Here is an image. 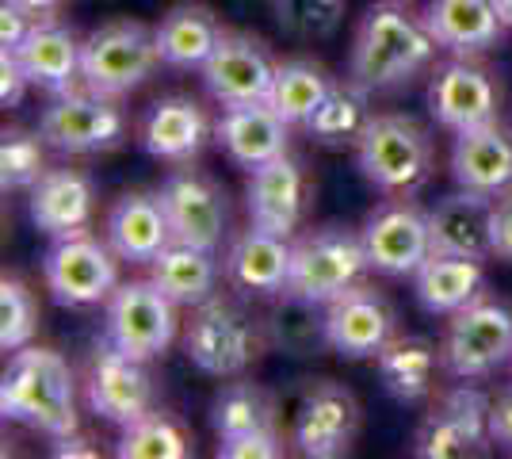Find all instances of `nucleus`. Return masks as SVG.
<instances>
[{
    "label": "nucleus",
    "mask_w": 512,
    "mask_h": 459,
    "mask_svg": "<svg viewBox=\"0 0 512 459\" xmlns=\"http://www.w3.org/2000/svg\"><path fill=\"white\" fill-rule=\"evenodd\" d=\"M436 50L440 43L432 39L425 16H417L402 0H379L363 12L356 27L348 77L367 92L402 88L436 66Z\"/></svg>",
    "instance_id": "1"
},
{
    "label": "nucleus",
    "mask_w": 512,
    "mask_h": 459,
    "mask_svg": "<svg viewBox=\"0 0 512 459\" xmlns=\"http://www.w3.org/2000/svg\"><path fill=\"white\" fill-rule=\"evenodd\" d=\"M0 414L50 440L77 433V379L62 352L39 345L12 352L0 375Z\"/></svg>",
    "instance_id": "2"
},
{
    "label": "nucleus",
    "mask_w": 512,
    "mask_h": 459,
    "mask_svg": "<svg viewBox=\"0 0 512 459\" xmlns=\"http://www.w3.org/2000/svg\"><path fill=\"white\" fill-rule=\"evenodd\" d=\"M356 165L371 188L390 199H413L436 169L432 134L402 111H379L356 142Z\"/></svg>",
    "instance_id": "3"
},
{
    "label": "nucleus",
    "mask_w": 512,
    "mask_h": 459,
    "mask_svg": "<svg viewBox=\"0 0 512 459\" xmlns=\"http://www.w3.org/2000/svg\"><path fill=\"white\" fill-rule=\"evenodd\" d=\"M371 272L367 245L360 230L344 226H321L306 230L291 241V276H287V295L302 303L329 306L348 287H356Z\"/></svg>",
    "instance_id": "4"
},
{
    "label": "nucleus",
    "mask_w": 512,
    "mask_h": 459,
    "mask_svg": "<svg viewBox=\"0 0 512 459\" xmlns=\"http://www.w3.org/2000/svg\"><path fill=\"white\" fill-rule=\"evenodd\" d=\"M161 62L157 35L142 20H107L81 43V81L88 92L123 100L150 81Z\"/></svg>",
    "instance_id": "5"
},
{
    "label": "nucleus",
    "mask_w": 512,
    "mask_h": 459,
    "mask_svg": "<svg viewBox=\"0 0 512 459\" xmlns=\"http://www.w3.org/2000/svg\"><path fill=\"white\" fill-rule=\"evenodd\" d=\"M264 333L237 303L211 295L192 306V322L184 329V352L195 368L211 379H237L253 368L264 352Z\"/></svg>",
    "instance_id": "6"
},
{
    "label": "nucleus",
    "mask_w": 512,
    "mask_h": 459,
    "mask_svg": "<svg viewBox=\"0 0 512 459\" xmlns=\"http://www.w3.org/2000/svg\"><path fill=\"white\" fill-rule=\"evenodd\" d=\"M444 372L459 383L490 379L512 360V310L490 295H474L463 310H455L440 341Z\"/></svg>",
    "instance_id": "7"
},
{
    "label": "nucleus",
    "mask_w": 512,
    "mask_h": 459,
    "mask_svg": "<svg viewBox=\"0 0 512 459\" xmlns=\"http://www.w3.org/2000/svg\"><path fill=\"white\" fill-rule=\"evenodd\" d=\"M39 134L50 150L69 153V157H88V153L115 150L127 138V111L119 100L73 88L54 96L39 115Z\"/></svg>",
    "instance_id": "8"
},
{
    "label": "nucleus",
    "mask_w": 512,
    "mask_h": 459,
    "mask_svg": "<svg viewBox=\"0 0 512 459\" xmlns=\"http://www.w3.org/2000/svg\"><path fill=\"white\" fill-rule=\"evenodd\" d=\"M176 303L161 287L146 280H127L107 299L104 337L134 360H157L176 341Z\"/></svg>",
    "instance_id": "9"
},
{
    "label": "nucleus",
    "mask_w": 512,
    "mask_h": 459,
    "mask_svg": "<svg viewBox=\"0 0 512 459\" xmlns=\"http://www.w3.org/2000/svg\"><path fill=\"white\" fill-rule=\"evenodd\" d=\"M43 280L54 303L73 306V310L107 303L111 291L119 287V257L107 245V238H92L88 230L65 234V238L50 241V249H46Z\"/></svg>",
    "instance_id": "10"
},
{
    "label": "nucleus",
    "mask_w": 512,
    "mask_h": 459,
    "mask_svg": "<svg viewBox=\"0 0 512 459\" xmlns=\"http://www.w3.org/2000/svg\"><path fill=\"white\" fill-rule=\"evenodd\" d=\"M490 402L478 387H455L432 402V410L413 433V456L421 459H467L482 456L493 444Z\"/></svg>",
    "instance_id": "11"
},
{
    "label": "nucleus",
    "mask_w": 512,
    "mask_h": 459,
    "mask_svg": "<svg viewBox=\"0 0 512 459\" xmlns=\"http://www.w3.org/2000/svg\"><path fill=\"white\" fill-rule=\"evenodd\" d=\"M428 111L444 131L459 134L501 119V88L478 58L451 54L428 73Z\"/></svg>",
    "instance_id": "12"
},
{
    "label": "nucleus",
    "mask_w": 512,
    "mask_h": 459,
    "mask_svg": "<svg viewBox=\"0 0 512 459\" xmlns=\"http://www.w3.org/2000/svg\"><path fill=\"white\" fill-rule=\"evenodd\" d=\"M85 402L88 410L123 429L130 421L153 410V375L146 372V360H134L123 349H115L111 341H100L96 352L88 356L85 372Z\"/></svg>",
    "instance_id": "13"
},
{
    "label": "nucleus",
    "mask_w": 512,
    "mask_h": 459,
    "mask_svg": "<svg viewBox=\"0 0 512 459\" xmlns=\"http://www.w3.org/2000/svg\"><path fill=\"white\" fill-rule=\"evenodd\" d=\"M276 69L279 62L264 39L249 31H226L207 66L199 69V77L222 108H234V104H268Z\"/></svg>",
    "instance_id": "14"
},
{
    "label": "nucleus",
    "mask_w": 512,
    "mask_h": 459,
    "mask_svg": "<svg viewBox=\"0 0 512 459\" xmlns=\"http://www.w3.org/2000/svg\"><path fill=\"white\" fill-rule=\"evenodd\" d=\"M161 203L172 226V241H188L199 249L218 253L226 230H230V207L226 192L214 184L207 173H199L192 165H180L161 180Z\"/></svg>",
    "instance_id": "15"
},
{
    "label": "nucleus",
    "mask_w": 512,
    "mask_h": 459,
    "mask_svg": "<svg viewBox=\"0 0 512 459\" xmlns=\"http://www.w3.org/2000/svg\"><path fill=\"white\" fill-rule=\"evenodd\" d=\"M360 421L363 414L356 394L333 379H318L314 387H306L299 410H295L291 444L306 459L348 456L356 444V433H360Z\"/></svg>",
    "instance_id": "16"
},
{
    "label": "nucleus",
    "mask_w": 512,
    "mask_h": 459,
    "mask_svg": "<svg viewBox=\"0 0 512 459\" xmlns=\"http://www.w3.org/2000/svg\"><path fill=\"white\" fill-rule=\"evenodd\" d=\"M325 314V345L344 360H375L383 345L398 333V314L375 284H356L337 295Z\"/></svg>",
    "instance_id": "17"
},
{
    "label": "nucleus",
    "mask_w": 512,
    "mask_h": 459,
    "mask_svg": "<svg viewBox=\"0 0 512 459\" xmlns=\"http://www.w3.org/2000/svg\"><path fill=\"white\" fill-rule=\"evenodd\" d=\"M363 245L371 272L379 276H413L432 257L428 241V211L409 199H390L375 207L363 222Z\"/></svg>",
    "instance_id": "18"
},
{
    "label": "nucleus",
    "mask_w": 512,
    "mask_h": 459,
    "mask_svg": "<svg viewBox=\"0 0 512 459\" xmlns=\"http://www.w3.org/2000/svg\"><path fill=\"white\" fill-rule=\"evenodd\" d=\"M245 207H249L253 226L272 230L279 238H295L302 226V211H306V176L299 161L283 153L276 161L253 169L245 184Z\"/></svg>",
    "instance_id": "19"
},
{
    "label": "nucleus",
    "mask_w": 512,
    "mask_h": 459,
    "mask_svg": "<svg viewBox=\"0 0 512 459\" xmlns=\"http://www.w3.org/2000/svg\"><path fill=\"white\" fill-rule=\"evenodd\" d=\"M211 134L214 123L199 100H192V96H161L142 115L138 138H142V150L157 157V161L192 165L195 157L203 153Z\"/></svg>",
    "instance_id": "20"
},
{
    "label": "nucleus",
    "mask_w": 512,
    "mask_h": 459,
    "mask_svg": "<svg viewBox=\"0 0 512 459\" xmlns=\"http://www.w3.org/2000/svg\"><path fill=\"white\" fill-rule=\"evenodd\" d=\"M214 142L241 169H260L291 146V123L279 119L272 104H234L214 119Z\"/></svg>",
    "instance_id": "21"
},
{
    "label": "nucleus",
    "mask_w": 512,
    "mask_h": 459,
    "mask_svg": "<svg viewBox=\"0 0 512 459\" xmlns=\"http://www.w3.org/2000/svg\"><path fill=\"white\" fill-rule=\"evenodd\" d=\"M27 215L46 238L85 234L96 215V188L81 169H46L39 184L27 192Z\"/></svg>",
    "instance_id": "22"
},
{
    "label": "nucleus",
    "mask_w": 512,
    "mask_h": 459,
    "mask_svg": "<svg viewBox=\"0 0 512 459\" xmlns=\"http://www.w3.org/2000/svg\"><path fill=\"white\" fill-rule=\"evenodd\" d=\"M451 176L459 188L501 196L512 188V131L493 119L482 127L459 131L451 142Z\"/></svg>",
    "instance_id": "23"
},
{
    "label": "nucleus",
    "mask_w": 512,
    "mask_h": 459,
    "mask_svg": "<svg viewBox=\"0 0 512 459\" xmlns=\"http://www.w3.org/2000/svg\"><path fill=\"white\" fill-rule=\"evenodd\" d=\"M490 222H493V196L470 192V188L451 192V196H444L428 211L432 253L486 261V257H493Z\"/></svg>",
    "instance_id": "24"
},
{
    "label": "nucleus",
    "mask_w": 512,
    "mask_h": 459,
    "mask_svg": "<svg viewBox=\"0 0 512 459\" xmlns=\"http://www.w3.org/2000/svg\"><path fill=\"white\" fill-rule=\"evenodd\" d=\"M81 43L85 39H77L73 27H65L58 16L54 20H35L27 39L16 46V58H20L31 88H43L50 96L85 88V81H81Z\"/></svg>",
    "instance_id": "25"
},
{
    "label": "nucleus",
    "mask_w": 512,
    "mask_h": 459,
    "mask_svg": "<svg viewBox=\"0 0 512 459\" xmlns=\"http://www.w3.org/2000/svg\"><path fill=\"white\" fill-rule=\"evenodd\" d=\"M104 238L123 264H150L172 241L161 192H127L111 203Z\"/></svg>",
    "instance_id": "26"
},
{
    "label": "nucleus",
    "mask_w": 512,
    "mask_h": 459,
    "mask_svg": "<svg viewBox=\"0 0 512 459\" xmlns=\"http://www.w3.org/2000/svg\"><path fill=\"white\" fill-rule=\"evenodd\" d=\"M222 276L230 280V287L249 295H287L291 238H279L272 230H260L249 222V230H241L230 241L222 257Z\"/></svg>",
    "instance_id": "27"
},
{
    "label": "nucleus",
    "mask_w": 512,
    "mask_h": 459,
    "mask_svg": "<svg viewBox=\"0 0 512 459\" xmlns=\"http://www.w3.org/2000/svg\"><path fill=\"white\" fill-rule=\"evenodd\" d=\"M425 23L440 50L459 54V58L486 54L509 31L493 0H432L425 8Z\"/></svg>",
    "instance_id": "28"
},
{
    "label": "nucleus",
    "mask_w": 512,
    "mask_h": 459,
    "mask_svg": "<svg viewBox=\"0 0 512 459\" xmlns=\"http://www.w3.org/2000/svg\"><path fill=\"white\" fill-rule=\"evenodd\" d=\"M375 368L390 398H398L402 406H417L432 398L436 391V372L444 368L440 349L428 337H413V333H394L375 356Z\"/></svg>",
    "instance_id": "29"
},
{
    "label": "nucleus",
    "mask_w": 512,
    "mask_h": 459,
    "mask_svg": "<svg viewBox=\"0 0 512 459\" xmlns=\"http://www.w3.org/2000/svg\"><path fill=\"white\" fill-rule=\"evenodd\" d=\"M157 35V50H161V62L172 69H203L207 58L214 54V46L222 43L226 27L214 16L207 4H176L169 8L161 23L153 27Z\"/></svg>",
    "instance_id": "30"
},
{
    "label": "nucleus",
    "mask_w": 512,
    "mask_h": 459,
    "mask_svg": "<svg viewBox=\"0 0 512 459\" xmlns=\"http://www.w3.org/2000/svg\"><path fill=\"white\" fill-rule=\"evenodd\" d=\"M146 268L176 306H199L218 291V257L188 241H169Z\"/></svg>",
    "instance_id": "31"
},
{
    "label": "nucleus",
    "mask_w": 512,
    "mask_h": 459,
    "mask_svg": "<svg viewBox=\"0 0 512 459\" xmlns=\"http://www.w3.org/2000/svg\"><path fill=\"white\" fill-rule=\"evenodd\" d=\"M413 295L428 314L451 318L455 310L482 295V261L474 257H444L432 253L417 272H413Z\"/></svg>",
    "instance_id": "32"
},
{
    "label": "nucleus",
    "mask_w": 512,
    "mask_h": 459,
    "mask_svg": "<svg viewBox=\"0 0 512 459\" xmlns=\"http://www.w3.org/2000/svg\"><path fill=\"white\" fill-rule=\"evenodd\" d=\"M333 85H337V77H329V69L321 62H314V58H287L276 69V85H272L268 104L291 127H306Z\"/></svg>",
    "instance_id": "33"
},
{
    "label": "nucleus",
    "mask_w": 512,
    "mask_h": 459,
    "mask_svg": "<svg viewBox=\"0 0 512 459\" xmlns=\"http://www.w3.org/2000/svg\"><path fill=\"white\" fill-rule=\"evenodd\" d=\"M371 96L363 85H356L352 77L348 81H337L329 88V96L321 100V108L310 115L306 123V134L321 142V146H356L360 142L363 127L371 123Z\"/></svg>",
    "instance_id": "34"
},
{
    "label": "nucleus",
    "mask_w": 512,
    "mask_h": 459,
    "mask_svg": "<svg viewBox=\"0 0 512 459\" xmlns=\"http://www.w3.org/2000/svg\"><path fill=\"white\" fill-rule=\"evenodd\" d=\"M276 425V406L272 398L253 387V383H230L226 391L214 398L211 406V429L218 440H237L272 429Z\"/></svg>",
    "instance_id": "35"
},
{
    "label": "nucleus",
    "mask_w": 512,
    "mask_h": 459,
    "mask_svg": "<svg viewBox=\"0 0 512 459\" xmlns=\"http://www.w3.org/2000/svg\"><path fill=\"white\" fill-rule=\"evenodd\" d=\"M192 452L188 433L161 410H150L138 421H130L119 429V444L115 456L119 459H184Z\"/></svg>",
    "instance_id": "36"
},
{
    "label": "nucleus",
    "mask_w": 512,
    "mask_h": 459,
    "mask_svg": "<svg viewBox=\"0 0 512 459\" xmlns=\"http://www.w3.org/2000/svg\"><path fill=\"white\" fill-rule=\"evenodd\" d=\"M46 146L39 131H4L0 142V188L4 192H31L46 173Z\"/></svg>",
    "instance_id": "37"
},
{
    "label": "nucleus",
    "mask_w": 512,
    "mask_h": 459,
    "mask_svg": "<svg viewBox=\"0 0 512 459\" xmlns=\"http://www.w3.org/2000/svg\"><path fill=\"white\" fill-rule=\"evenodd\" d=\"M39 333V299L20 276L0 280V349L20 352Z\"/></svg>",
    "instance_id": "38"
},
{
    "label": "nucleus",
    "mask_w": 512,
    "mask_h": 459,
    "mask_svg": "<svg viewBox=\"0 0 512 459\" xmlns=\"http://www.w3.org/2000/svg\"><path fill=\"white\" fill-rule=\"evenodd\" d=\"M344 8H348V0H272L279 27L302 43L329 39L344 23Z\"/></svg>",
    "instance_id": "39"
},
{
    "label": "nucleus",
    "mask_w": 512,
    "mask_h": 459,
    "mask_svg": "<svg viewBox=\"0 0 512 459\" xmlns=\"http://www.w3.org/2000/svg\"><path fill=\"white\" fill-rule=\"evenodd\" d=\"M218 456L222 459H276L283 456V437L279 429H260V433H249V437L237 440H218Z\"/></svg>",
    "instance_id": "40"
},
{
    "label": "nucleus",
    "mask_w": 512,
    "mask_h": 459,
    "mask_svg": "<svg viewBox=\"0 0 512 459\" xmlns=\"http://www.w3.org/2000/svg\"><path fill=\"white\" fill-rule=\"evenodd\" d=\"M27 88H31V81H27V73H23L16 50L0 46V104H4V108H20Z\"/></svg>",
    "instance_id": "41"
},
{
    "label": "nucleus",
    "mask_w": 512,
    "mask_h": 459,
    "mask_svg": "<svg viewBox=\"0 0 512 459\" xmlns=\"http://www.w3.org/2000/svg\"><path fill=\"white\" fill-rule=\"evenodd\" d=\"M490 238H493V257L512 264V188L493 199Z\"/></svg>",
    "instance_id": "42"
},
{
    "label": "nucleus",
    "mask_w": 512,
    "mask_h": 459,
    "mask_svg": "<svg viewBox=\"0 0 512 459\" xmlns=\"http://www.w3.org/2000/svg\"><path fill=\"white\" fill-rule=\"evenodd\" d=\"M35 27V16H27L12 0H0V46L16 50L27 39V31Z\"/></svg>",
    "instance_id": "43"
},
{
    "label": "nucleus",
    "mask_w": 512,
    "mask_h": 459,
    "mask_svg": "<svg viewBox=\"0 0 512 459\" xmlns=\"http://www.w3.org/2000/svg\"><path fill=\"white\" fill-rule=\"evenodd\" d=\"M490 437L497 448L512 452V387L490 402Z\"/></svg>",
    "instance_id": "44"
},
{
    "label": "nucleus",
    "mask_w": 512,
    "mask_h": 459,
    "mask_svg": "<svg viewBox=\"0 0 512 459\" xmlns=\"http://www.w3.org/2000/svg\"><path fill=\"white\" fill-rule=\"evenodd\" d=\"M12 4L23 8L27 16H35V20H54L65 8V0H12Z\"/></svg>",
    "instance_id": "45"
},
{
    "label": "nucleus",
    "mask_w": 512,
    "mask_h": 459,
    "mask_svg": "<svg viewBox=\"0 0 512 459\" xmlns=\"http://www.w3.org/2000/svg\"><path fill=\"white\" fill-rule=\"evenodd\" d=\"M88 440L81 433H69V437L54 440V456H96V448H85Z\"/></svg>",
    "instance_id": "46"
},
{
    "label": "nucleus",
    "mask_w": 512,
    "mask_h": 459,
    "mask_svg": "<svg viewBox=\"0 0 512 459\" xmlns=\"http://www.w3.org/2000/svg\"><path fill=\"white\" fill-rule=\"evenodd\" d=\"M493 4H497V12H501V23L512 27V0H493Z\"/></svg>",
    "instance_id": "47"
},
{
    "label": "nucleus",
    "mask_w": 512,
    "mask_h": 459,
    "mask_svg": "<svg viewBox=\"0 0 512 459\" xmlns=\"http://www.w3.org/2000/svg\"><path fill=\"white\" fill-rule=\"evenodd\" d=\"M509 364H512V360H509Z\"/></svg>",
    "instance_id": "48"
}]
</instances>
